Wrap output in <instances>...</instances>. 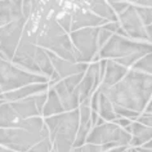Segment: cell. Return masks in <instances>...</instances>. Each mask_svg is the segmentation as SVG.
Segmentation results:
<instances>
[{"instance_id":"obj_3","label":"cell","mask_w":152,"mask_h":152,"mask_svg":"<svg viewBox=\"0 0 152 152\" xmlns=\"http://www.w3.org/2000/svg\"><path fill=\"white\" fill-rule=\"evenodd\" d=\"M44 138H50L47 125H44L40 134L30 133L20 128H0V147H7L16 152H28Z\"/></svg>"},{"instance_id":"obj_17","label":"cell","mask_w":152,"mask_h":152,"mask_svg":"<svg viewBox=\"0 0 152 152\" xmlns=\"http://www.w3.org/2000/svg\"><path fill=\"white\" fill-rule=\"evenodd\" d=\"M20 121V116L13 110L10 102L5 99L0 101V128H17Z\"/></svg>"},{"instance_id":"obj_24","label":"cell","mask_w":152,"mask_h":152,"mask_svg":"<svg viewBox=\"0 0 152 152\" xmlns=\"http://www.w3.org/2000/svg\"><path fill=\"white\" fill-rule=\"evenodd\" d=\"M133 70L143 72V74H147V75H152V53L146 54L143 58H140L133 66Z\"/></svg>"},{"instance_id":"obj_37","label":"cell","mask_w":152,"mask_h":152,"mask_svg":"<svg viewBox=\"0 0 152 152\" xmlns=\"http://www.w3.org/2000/svg\"><path fill=\"white\" fill-rule=\"evenodd\" d=\"M146 32H147V36H148V43L152 44V25L146 26Z\"/></svg>"},{"instance_id":"obj_30","label":"cell","mask_w":152,"mask_h":152,"mask_svg":"<svg viewBox=\"0 0 152 152\" xmlns=\"http://www.w3.org/2000/svg\"><path fill=\"white\" fill-rule=\"evenodd\" d=\"M58 23L61 25L64 31H71V26H72V13H64L62 17L58 18Z\"/></svg>"},{"instance_id":"obj_13","label":"cell","mask_w":152,"mask_h":152,"mask_svg":"<svg viewBox=\"0 0 152 152\" xmlns=\"http://www.w3.org/2000/svg\"><path fill=\"white\" fill-rule=\"evenodd\" d=\"M128 72L129 71H128L126 67L116 63L115 61L108 59L107 67H106V72H104V76H103V81H102V84L99 85V88L107 89V88L115 86L126 76Z\"/></svg>"},{"instance_id":"obj_38","label":"cell","mask_w":152,"mask_h":152,"mask_svg":"<svg viewBox=\"0 0 152 152\" xmlns=\"http://www.w3.org/2000/svg\"><path fill=\"white\" fill-rule=\"evenodd\" d=\"M107 152H128V147H116V148H112Z\"/></svg>"},{"instance_id":"obj_12","label":"cell","mask_w":152,"mask_h":152,"mask_svg":"<svg viewBox=\"0 0 152 152\" xmlns=\"http://www.w3.org/2000/svg\"><path fill=\"white\" fill-rule=\"evenodd\" d=\"M23 1H0V23L1 26L13 22L26 21L22 13Z\"/></svg>"},{"instance_id":"obj_19","label":"cell","mask_w":152,"mask_h":152,"mask_svg":"<svg viewBox=\"0 0 152 152\" xmlns=\"http://www.w3.org/2000/svg\"><path fill=\"white\" fill-rule=\"evenodd\" d=\"M132 135L133 139L130 142V146H144L150 140H152V128H148L146 125L135 121L132 124Z\"/></svg>"},{"instance_id":"obj_40","label":"cell","mask_w":152,"mask_h":152,"mask_svg":"<svg viewBox=\"0 0 152 152\" xmlns=\"http://www.w3.org/2000/svg\"><path fill=\"white\" fill-rule=\"evenodd\" d=\"M146 113H152V101H150V103L146 107Z\"/></svg>"},{"instance_id":"obj_5","label":"cell","mask_w":152,"mask_h":152,"mask_svg":"<svg viewBox=\"0 0 152 152\" xmlns=\"http://www.w3.org/2000/svg\"><path fill=\"white\" fill-rule=\"evenodd\" d=\"M133 135L121 129L119 125L113 123H104L101 126H94L93 130L89 133L86 143L104 146L108 143H117L119 147L130 146Z\"/></svg>"},{"instance_id":"obj_41","label":"cell","mask_w":152,"mask_h":152,"mask_svg":"<svg viewBox=\"0 0 152 152\" xmlns=\"http://www.w3.org/2000/svg\"><path fill=\"white\" fill-rule=\"evenodd\" d=\"M0 152H16V151L8 150V148H4V147H0Z\"/></svg>"},{"instance_id":"obj_23","label":"cell","mask_w":152,"mask_h":152,"mask_svg":"<svg viewBox=\"0 0 152 152\" xmlns=\"http://www.w3.org/2000/svg\"><path fill=\"white\" fill-rule=\"evenodd\" d=\"M44 121L40 116L36 117H30V119L26 120H21L20 123L17 124V128L23 129V130H27L30 133H35V134H40L41 130L44 128Z\"/></svg>"},{"instance_id":"obj_44","label":"cell","mask_w":152,"mask_h":152,"mask_svg":"<svg viewBox=\"0 0 152 152\" xmlns=\"http://www.w3.org/2000/svg\"><path fill=\"white\" fill-rule=\"evenodd\" d=\"M132 152H138V151H137L135 148H132Z\"/></svg>"},{"instance_id":"obj_45","label":"cell","mask_w":152,"mask_h":152,"mask_svg":"<svg viewBox=\"0 0 152 152\" xmlns=\"http://www.w3.org/2000/svg\"><path fill=\"white\" fill-rule=\"evenodd\" d=\"M0 26H1V23H0Z\"/></svg>"},{"instance_id":"obj_21","label":"cell","mask_w":152,"mask_h":152,"mask_svg":"<svg viewBox=\"0 0 152 152\" xmlns=\"http://www.w3.org/2000/svg\"><path fill=\"white\" fill-rule=\"evenodd\" d=\"M35 62L39 67L40 72L43 75H47V77H52L54 75V67L52 64V61L48 56V52L45 50L44 48H40L37 47V50H36V54H35Z\"/></svg>"},{"instance_id":"obj_4","label":"cell","mask_w":152,"mask_h":152,"mask_svg":"<svg viewBox=\"0 0 152 152\" xmlns=\"http://www.w3.org/2000/svg\"><path fill=\"white\" fill-rule=\"evenodd\" d=\"M135 53L150 54V53H152V44L143 43V41H132L129 40V37H124L113 34L112 37L108 40V43L103 48H101L98 54L103 59H120L132 54H135Z\"/></svg>"},{"instance_id":"obj_11","label":"cell","mask_w":152,"mask_h":152,"mask_svg":"<svg viewBox=\"0 0 152 152\" xmlns=\"http://www.w3.org/2000/svg\"><path fill=\"white\" fill-rule=\"evenodd\" d=\"M47 50V49H45ZM48 52V56L52 61V64L54 67V71L61 76V79L64 80V79L70 77L72 75H77V74H84L88 70V64L86 63H72L68 62L66 59H62L61 57H58L57 54L52 52Z\"/></svg>"},{"instance_id":"obj_27","label":"cell","mask_w":152,"mask_h":152,"mask_svg":"<svg viewBox=\"0 0 152 152\" xmlns=\"http://www.w3.org/2000/svg\"><path fill=\"white\" fill-rule=\"evenodd\" d=\"M53 150V142L50 138H44L40 140L39 143H36L28 152H52Z\"/></svg>"},{"instance_id":"obj_32","label":"cell","mask_w":152,"mask_h":152,"mask_svg":"<svg viewBox=\"0 0 152 152\" xmlns=\"http://www.w3.org/2000/svg\"><path fill=\"white\" fill-rule=\"evenodd\" d=\"M22 13H23V17L26 21L30 20L32 14V1H23V5H22Z\"/></svg>"},{"instance_id":"obj_42","label":"cell","mask_w":152,"mask_h":152,"mask_svg":"<svg viewBox=\"0 0 152 152\" xmlns=\"http://www.w3.org/2000/svg\"><path fill=\"white\" fill-rule=\"evenodd\" d=\"M143 147H144V148H150V150H152V140H150V142H148L147 144H144Z\"/></svg>"},{"instance_id":"obj_16","label":"cell","mask_w":152,"mask_h":152,"mask_svg":"<svg viewBox=\"0 0 152 152\" xmlns=\"http://www.w3.org/2000/svg\"><path fill=\"white\" fill-rule=\"evenodd\" d=\"M10 104H12L13 110L16 111L17 115L20 116L21 120H26V119H30V117H36L40 115L34 97L21 99V101H16V102H10Z\"/></svg>"},{"instance_id":"obj_33","label":"cell","mask_w":152,"mask_h":152,"mask_svg":"<svg viewBox=\"0 0 152 152\" xmlns=\"http://www.w3.org/2000/svg\"><path fill=\"white\" fill-rule=\"evenodd\" d=\"M137 123L143 124L148 128H152V113H143V115H140L138 117V120H137Z\"/></svg>"},{"instance_id":"obj_9","label":"cell","mask_w":152,"mask_h":152,"mask_svg":"<svg viewBox=\"0 0 152 152\" xmlns=\"http://www.w3.org/2000/svg\"><path fill=\"white\" fill-rule=\"evenodd\" d=\"M79 128H80V112H79V110L58 115V125H57V134L54 140L62 139L74 144Z\"/></svg>"},{"instance_id":"obj_43","label":"cell","mask_w":152,"mask_h":152,"mask_svg":"<svg viewBox=\"0 0 152 152\" xmlns=\"http://www.w3.org/2000/svg\"><path fill=\"white\" fill-rule=\"evenodd\" d=\"M70 152H81V148H72Z\"/></svg>"},{"instance_id":"obj_34","label":"cell","mask_w":152,"mask_h":152,"mask_svg":"<svg viewBox=\"0 0 152 152\" xmlns=\"http://www.w3.org/2000/svg\"><path fill=\"white\" fill-rule=\"evenodd\" d=\"M81 152H103V148H102V146L86 143L81 147Z\"/></svg>"},{"instance_id":"obj_1","label":"cell","mask_w":152,"mask_h":152,"mask_svg":"<svg viewBox=\"0 0 152 152\" xmlns=\"http://www.w3.org/2000/svg\"><path fill=\"white\" fill-rule=\"evenodd\" d=\"M113 106L140 113L152 97V75L130 70L126 76L112 88H98Z\"/></svg>"},{"instance_id":"obj_8","label":"cell","mask_w":152,"mask_h":152,"mask_svg":"<svg viewBox=\"0 0 152 152\" xmlns=\"http://www.w3.org/2000/svg\"><path fill=\"white\" fill-rule=\"evenodd\" d=\"M119 22L121 28L126 32L128 37H133L137 40H142L143 43H148V36L146 32V26L140 21L135 10V7L130 4V7L119 16Z\"/></svg>"},{"instance_id":"obj_2","label":"cell","mask_w":152,"mask_h":152,"mask_svg":"<svg viewBox=\"0 0 152 152\" xmlns=\"http://www.w3.org/2000/svg\"><path fill=\"white\" fill-rule=\"evenodd\" d=\"M48 83L50 81L47 76L31 74L0 57V88L4 94L27 85L48 84Z\"/></svg>"},{"instance_id":"obj_28","label":"cell","mask_w":152,"mask_h":152,"mask_svg":"<svg viewBox=\"0 0 152 152\" xmlns=\"http://www.w3.org/2000/svg\"><path fill=\"white\" fill-rule=\"evenodd\" d=\"M108 4L111 5V8L113 9V12H115L117 16L123 14L125 10L130 7V3H125V1H108Z\"/></svg>"},{"instance_id":"obj_15","label":"cell","mask_w":152,"mask_h":152,"mask_svg":"<svg viewBox=\"0 0 152 152\" xmlns=\"http://www.w3.org/2000/svg\"><path fill=\"white\" fill-rule=\"evenodd\" d=\"M49 88V83L48 84H32V85H27L23 86L21 89L13 90V92L5 93L4 94V99L7 102H16V101H21V99H26V98L34 97L36 94L48 92Z\"/></svg>"},{"instance_id":"obj_20","label":"cell","mask_w":152,"mask_h":152,"mask_svg":"<svg viewBox=\"0 0 152 152\" xmlns=\"http://www.w3.org/2000/svg\"><path fill=\"white\" fill-rule=\"evenodd\" d=\"M62 113H64V108L59 101V97L57 96V93L53 89H49L48 101L43 110V116H45L48 119V117H50L53 115L56 116V115H62Z\"/></svg>"},{"instance_id":"obj_29","label":"cell","mask_w":152,"mask_h":152,"mask_svg":"<svg viewBox=\"0 0 152 152\" xmlns=\"http://www.w3.org/2000/svg\"><path fill=\"white\" fill-rule=\"evenodd\" d=\"M113 34L111 31H108L107 28L101 27L99 30V36H98V44H99V48H103L106 44L108 43V40L112 37Z\"/></svg>"},{"instance_id":"obj_25","label":"cell","mask_w":152,"mask_h":152,"mask_svg":"<svg viewBox=\"0 0 152 152\" xmlns=\"http://www.w3.org/2000/svg\"><path fill=\"white\" fill-rule=\"evenodd\" d=\"M135 10L138 13V16L140 18V21L143 22L144 26H150L152 25V8H148V7H138L134 5Z\"/></svg>"},{"instance_id":"obj_36","label":"cell","mask_w":152,"mask_h":152,"mask_svg":"<svg viewBox=\"0 0 152 152\" xmlns=\"http://www.w3.org/2000/svg\"><path fill=\"white\" fill-rule=\"evenodd\" d=\"M133 5H138V7H148L152 8V0H140V1H132Z\"/></svg>"},{"instance_id":"obj_22","label":"cell","mask_w":152,"mask_h":152,"mask_svg":"<svg viewBox=\"0 0 152 152\" xmlns=\"http://www.w3.org/2000/svg\"><path fill=\"white\" fill-rule=\"evenodd\" d=\"M98 112H99V116L102 119H104L106 121H110V123H113L117 119V115H116L115 110H113V104L102 93L99 97V108H98Z\"/></svg>"},{"instance_id":"obj_14","label":"cell","mask_w":152,"mask_h":152,"mask_svg":"<svg viewBox=\"0 0 152 152\" xmlns=\"http://www.w3.org/2000/svg\"><path fill=\"white\" fill-rule=\"evenodd\" d=\"M50 89H53L57 93V96L59 97V101L62 103L63 108L66 112H71L75 110H79L77 107H80V101L79 98L75 96L74 93H71L67 89V86L64 85L63 80H61L58 83H56L53 86H50Z\"/></svg>"},{"instance_id":"obj_35","label":"cell","mask_w":152,"mask_h":152,"mask_svg":"<svg viewBox=\"0 0 152 152\" xmlns=\"http://www.w3.org/2000/svg\"><path fill=\"white\" fill-rule=\"evenodd\" d=\"M113 124L119 125L120 128H121V126H124V129H125L126 126H130L133 123H132V120H129V119H124V117H117V119L113 121Z\"/></svg>"},{"instance_id":"obj_31","label":"cell","mask_w":152,"mask_h":152,"mask_svg":"<svg viewBox=\"0 0 152 152\" xmlns=\"http://www.w3.org/2000/svg\"><path fill=\"white\" fill-rule=\"evenodd\" d=\"M34 99H35V103H36V107H37V110H39V112L43 113L44 106H45V103H47V101H48V92L36 94V96H34Z\"/></svg>"},{"instance_id":"obj_10","label":"cell","mask_w":152,"mask_h":152,"mask_svg":"<svg viewBox=\"0 0 152 152\" xmlns=\"http://www.w3.org/2000/svg\"><path fill=\"white\" fill-rule=\"evenodd\" d=\"M107 23H108V21L96 16L94 13H90L89 9L77 8L72 12L71 32L79 31V30H83V28H88V27H98V26L103 27Z\"/></svg>"},{"instance_id":"obj_39","label":"cell","mask_w":152,"mask_h":152,"mask_svg":"<svg viewBox=\"0 0 152 152\" xmlns=\"http://www.w3.org/2000/svg\"><path fill=\"white\" fill-rule=\"evenodd\" d=\"M138 152H152V150H150V148H144V147H138L135 148Z\"/></svg>"},{"instance_id":"obj_7","label":"cell","mask_w":152,"mask_h":152,"mask_svg":"<svg viewBox=\"0 0 152 152\" xmlns=\"http://www.w3.org/2000/svg\"><path fill=\"white\" fill-rule=\"evenodd\" d=\"M101 27H88L71 32V41L74 47L83 56L84 62L88 63L98 56V36Z\"/></svg>"},{"instance_id":"obj_26","label":"cell","mask_w":152,"mask_h":152,"mask_svg":"<svg viewBox=\"0 0 152 152\" xmlns=\"http://www.w3.org/2000/svg\"><path fill=\"white\" fill-rule=\"evenodd\" d=\"M84 76H85V72L84 74H77V75H72L70 76V77H67V79H64L63 83H64V85L67 86V89L70 90L71 93H74V90L77 88L79 84L83 81V79H84Z\"/></svg>"},{"instance_id":"obj_18","label":"cell","mask_w":152,"mask_h":152,"mask_svg":"<svg viewBox=\"0 0 152 152\" xmlns=\"http://www.w3.org/2000/svg\"><path fill=\"white\" fill-rule=\"evenodd\" d=\"M88 9L96 16L103 18L108 22H119V16L113 12L111 5L106 1H88Z\"/></svg>"},{"instance_id":"obj_6","label":"cell","mask_w":152,"mask_h":152,"mask_svg":"<svg viewBox=\"0 0 152 152\" xmlns=\"http://www.w3.org/2000/svg\"><path fill=\"white\" fill-rule=\"evenodd\" d=\"M27 21L13 22V23L0 26V57L12 62L16 56L17 48L23 35Z\"/></svg>"}]
</instances>
